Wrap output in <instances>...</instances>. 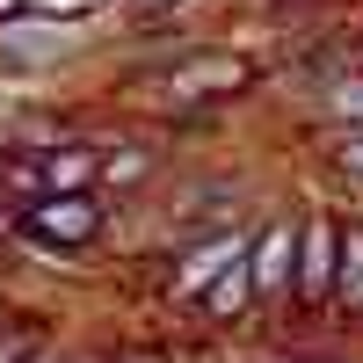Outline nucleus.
<instances>
[{
  "instance_id": "obj_8",
  "label": "nucleus",
  "mask_w": 363,
  "mask_h": 363,
  "mask_svg": "<svg viewBox=\"0 0 363 363\" xmlns=\"http://www.w3.org/2000/svg\"><path fill=\"white\" fill-rule=\"evenodd\" d=\"M335 277H342V298H349V306H363V233H349V240H342Z\"/></svg>"
},
{
  "instance_id": "obj_7",
  "label": "nucleus",
  "mask_w": 363,
  "mask_h": 363,
  "mask_svg": "<svg viewBox=\"0 0 363 363\" xmlns=\"http://www.w3.org/2000/svg\"><path fill=\"white\" fill-rule=\"evenodd\" d=\"M247 284H255V277H247V262H233L225 277L203 291V306H211V313H240V306H247Z\"/></svg>"
},
{
  "instance_id": "obj_9",
  "label": "nucleus",
  "mask_w": 363,
  "mask_h": 363,
  "mask_svg": "<svg viewBox=\"0 0 363 363\" xmlns=\"http://www.w3.org/2000/svg\"><path fill=\"white\" fill-rule=\"evenodd\" d=\"M29 349H37L29 335H0V363H29Z\"/></svg>"
},
{
  "instance_id": "obj_10",
  "label": "nucleus",
  "mask_w": 363,
  "mask_h": 363,
  "mask_svg": "<svg viewBox=\"0 0 363 363\" xmlns=\"http://www.w3.org/2000/svg\"><path fill=\"white\" fill-rule=\"evenodd\" d=\"M335 160H342V167H356V174H363V138H349V145H342V153H335Z\"/></svg>"
},
{
  "instance_id": "obj_5",
  "label": "nucleus",
  "mask_w": 363,
  "mask_h": 363,
  "mask_svg": "<svg viewBox=\"0 0 363 363\" xmlns=\"http://www.w3.org/2000/svg\"><path fill=\"white\" fill-rule=\"evenodd\" d=\"M247 277H255L262 291H284V284L298 277V233H269L262 247L247 255Z\"/></svg>"
},
{
  "instance_id": "obj_1",
  "label": "nucleus",
  "mask_w": 363,
  "mask_h": 363,
  "mask_svg": "<svg viewBox=\"0 0 363 363\" xmlns=\"http://www.w3.org/2000/svg\"><path fill=\"white\" fill-rule=\"evenodd\" d=\"M255 80L247 58H233V51H196V58H182V66H167L153 80V95L167 109H196V102H218V95H240V87Z\"/></svg>"
},
{
  "instance_id": "obj_6",
  "label": "nucleus",
  "mask_w": 363,
  "mask_h": 363,
  "mask_svg": "<svg viewBox=\"0 0 363 363\" xmlns=\"http://www.w3.org/2000/svg\"><path fill=\"white\" fill-rule=\"evenodd\" d=\"M87 174H95V153H87V145H73V153H44L37 160V189L44 196H80Z\"/></svg>"
},
{
  "instance_id": "obj_11",
  "label": "nucleus",
  "mask_w": 363,
  "mask_h": 363,
  "mask_svg": "<svg viewBox=\"0 0 363 363\" xmlns=\"http://www.w3.org/2000/svg\"><path fill=\"white\" fill-rule=\"evenodd\" d=\"M116 363H160V356H116Z\"/></svg>"
},
{
  "instance_id": "obj_2",
  "label": "nucleus",
  "mask_w": 363,
  "mask_h": 363,
  "mask_svg": "<svg viewBox=\"0 0 363 363\" xmlns=\"http://www.w3.org/2000/svg\"><path fill=\"white\" fill-rule=\"evenodd\" d=\"M95 203L87 196H44V203H29V233L37 240H58V247H80L87 233H95Z\"/></svg>"
},
{
  "instance_id": "obj_4",
  "label": "nucleus",
  "mask_w": 363,
  "mask_h": 363,
  "mask_svg": "<svg viewBox=\"0 0 363 363\" xmlns=\"http://www.w3.org/2000/svg\"><path fill=\"white\" fill-rule=\"evenodd\" d=\"M233 262H247V240H240V233H218L211 247H196V255H189V269H182V291H189V298H203V291L218 284Z\"/></svg>"
},
{
  "instance_id": "obj_3",
  "label": "nucleus",
  "mask_w": 363,
  "mask_h": 363,
  "mask_svg": "<svg viewBox=\"0 0 363 363\" xmlns=\"http://www.w3.org/2000/svg\"><path fill=\"white\" fill-rule=\"evenodd\" d=\"M335 262H342V233L335 225H306L298 233V291L306 298H327V277H335Z\"/></svg>"
}]
</instances>
